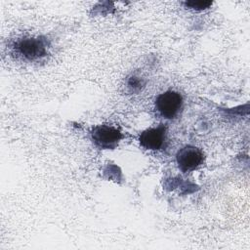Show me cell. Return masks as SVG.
<instances>
[{"label":"cell","mask_w":250,"mask_h":250,"mask_svg":"<svg viewBox=\"0 0 250 250\" xmlns=\"http://www.w3.org/2000/svg\"><path fill=\"white\" fill-rule=\"evenodd\" d=\"M182 106L183 97L175 91H166L160 94L155 100V110L160 116L166 119L175 118Z\"/></svg>","instance_id":"obj_1"},{"label":"cell","mask_w":250,"mask_h":250,"mask_svg":"<svg viewBox=\"0 0 250 250\" xmlns=\"http://www.w3.org/2000/svg\"><path fill=\"white\" fill-rule=\"evenodd\" d=\"M122 137L119 129L109 125H99L91 131L92 141L98 147L103 149L115 148Z\"/></svg>","instance_id":"obj_2"},{"label":"cell","mask_w":250,"mask_h":250,"mask_svg":"<svg viewBox=\"0 0 250 250\" xmlns=\"http://www.w3.org/2000/svg\"><path fill=\"white\" fill-rule=\"evenodd\" d=\"M16 53L27 61H35L47 55V42L39 37L22 38L15 45Z\"/></svg>","instance_id":"obj_3"},{"label":"cell","mask_w":250,"mask_h":250,"mask_svg":"<svg viewBox=\"0 0 250 250\" xmlns=\"http://www.w3.org/2000/svg\"><path fill=\"white\" fill-rule=\"evenodd\" d=\"M176 161L182 172H191L203 163L204 153L199 147L188 145L178 150L176 154Z\"/></svg>","instance_id":"obj_4"},{"label":"cell","mask_w":250,"mask_h":250,"mask_svg":"<svg viewBox=\"0 0 250 250\" xmlns=\"http://www.w3.org/2000/svg\"><path fill=\"white\" fill-rule=\"evenodd\" d=\"M166 141V127L160 124L157 127L143 131L139 136L140 145L146 149L159 150Z\"/></svg>","instance_id":"obj_5"},{"label":"cell","mask_w":250,"mask_h":250,"mask_svg":"<svg viewBox=\"0 0 250 250\" xmlns=\"http://www.w3.org/2000/svg\"><path fill=\"white\" fill-rule=\"evenodd\" d=\"M212 4L211 1H188L185 5L193 10H204Z\"/></svg>","instance_id":"obj_6"},{"label":"cell","mask_w":250,"mask_h":250,"mask_svg":"<svg viewBox=\"0 0 250 250\" xmlns=\"http://www.w3.org/2000/svg\"><path fill=\"white\" fill-rule=\"evenodd\" d=\"M143 86H144V82H143L142 79H140L139 77L132 76V77H130V79L128 80V87H129L131 90H133V92L141 90V88H142Z\"/></svg>","instance_id":"obj_7"}]
</instances>
